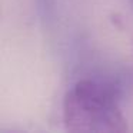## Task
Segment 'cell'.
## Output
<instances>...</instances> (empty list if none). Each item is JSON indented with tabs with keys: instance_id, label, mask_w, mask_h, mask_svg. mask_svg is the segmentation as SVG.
<instances>
[{
	"instance_id": "1",
	"label": "cell",
	"mask_w": 133,
	"mask_h": 133,
	"mask_svg": "<svg viewBox=\"0 0 133 133\" xmlns=\"http://www.w3.org/2000/svg\"><path fill=\"white\" fill-rule=\"evenodd\" d=\"M63 123L69 132L122 133L127 130L117 89L112 83L96 79H82L66 93Z\"/></svg>"
}]
</instances>
